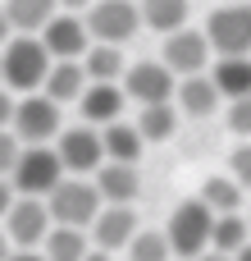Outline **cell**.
Segmentation results:
<instances>
[{
	"instance_id": "e0dca14e",
	"label": "cell",
	"mask_w": 251,
	"mask_h": 261,
	"mask_svg": "<svg viewBox=\"0 0 251 261\" xmlns=\"http://www.w3.org/2000/svg\"><path fill=\"white\" fill-rule=\"evenodd\" d=\"M219 101H224V96H219V87H215L210 73H183V87H178V106H183V115L206 119Z\"/></svg>"
},
{
	"instance_id": "d590c367",
	"label": "cell",
	"mask_w": 251,
	"mask_h": 261,
	"mask_svg": "<svg viewBox=\"0 0 251 261\" xmlns=\"http://www.w3.org/2000/svg\"><path fill=\"white\" fill-rule=\"evenodd\" d=\"M9 252H14V243H9V234H5V229H0V261L9 257Z\"/></svg>"
},
{
	"instance_id": "7c38bea8",
	"label": "cell",
	"mask_w": 251,
	"mask_h": 261,
	"mask_svg": "<svg viewBox=\"0 0 251 261\" xmlns=\"http://www.w3.org/2000/svg\"><path fill=\"white\" fill-rule=\"evenodd\" d=\"M206 55H210L206 32H192L187 23L174 28V32H165V64L174 73H201L206 69Z\"/></svg>"
},
{
	"instance_id": "277c9868",
	"label": "cell",
	"mask_w": 251,
	"mask_h": 261,
	"mask_svg": "<svg viewBox=\"0 0 251 261\" xmlns=\"http://www.w3.org/2000/svg\"><path fill=\"white\" fill-rule=\"evenodd\" d=\"M46 206H50V220H55V225H78V229H87V225L96 220V211H101V193H96V184H87V179H59V184L46 193Z\"/></svg>"
},
{
	"instance_id": "1f68e13d",
	"label": "cell",
	"mask_w": 251,
	"mask_h": 261,
	"mask_svg": "<svg viewBox=\"0 0 251 261\" xmlns=\"http://www.w3.org/2000/svg\"><path fill=\"white\" fill-rule=\"evenodd\" d=\"M14 197H18V193H14V184H9V179H0V220H5V211L14 206Z\"/></svg>"
},
{
	"instance_id": "2e32d148",
	"label": "cell",
	"mask_w": 251,
	"mask_h": 261,
	"mask_svg": "<svg viewBox=\"0 0 251 261\" xmlns=\"http://www.w3.org/2000/svg\"><path fill=\"white\" fill-rule=\"evenodd\" d=\"M82 87H87V69H82V60H50V73H46V83H41V92H46L50 101L69 106V101L82 96Z\"/></svg>"
},
{
	"instance_id": "f35d334b",
	"label": "cell",
	"mask_w": 251,
	"mask_h": 261,
	"mask_svg": "<svg viewBox=\"0 0 251 261\" xmlns=\"http://www.w3.org/2000/svg\"><path fill=\"white\" fill-rule=\"evenodd\" d=\"M233 261H251V243H242V248L233 252Z\"/></svg>"
},
{
	"instance_id": "4fadbf2b",
	"label": "cell",
	"mask_w": 251,
	"mask_h": 261,
	"mask_svg": "<svg viewBox=\"0 0 251 261\" xmlns=\"http://www.w3.org/2000/svg\"><path fill=\"white\" fill-rule=\"evenodd\" d=\"M123 101H128V92L119 87V83H101V78H87V87H82V96H78V110H82V119L87 124H114L119 115H123Z\"/></svg>"
},
{
	"instance_id": "836d02e7",
	"label": "cell",
	"mask_w": 251,
	"mask_h": 261,
	"mask_svg": "<svg viewBox=\"0 0 251 261\" xmlns=\"http://www.w3.org/2000/svg\"><path fill=\"white\" fill-rule=\"evenodd\" d=\"M192 261H233V252H219V248H210V252H206V248H201Z\"/></svg>"
},
{
	"instance_id": "9c48e42d",
	"label": "cell",
	"mask_w": 251,
	"mask_h": 261,
	"mask_svg": "<svg viewBox=\"0 0 251 261\" xmlns=\"http://www.w3.org/2000/svg\"><path fill=\"white\" fill-rule=\"evenodd\" d=\"M41 41H46L50 60H82V50L91 46V32H87V23L73 9H64V14L55 9L46 18V28H41Z\"/></svg>"
},
{
	"instance_id": "74e56055",
	"label": "cell",
	"mask_w": 251,
	"mask_h": 261,
	"mask_svg": "<svg viewBox=\"0 0 251 261\" xmlns=\"http://www.w3.org/2000/svg\"><path fill=\"white\" fill-rule=\"evenodd\" d=\"M9 32H14V28H9V18H5V5H0V41H5Z\"/></svg>"
},
{
	"instance_id": "f546056e",
	"label": "cell",
	"mask_w": 251,
	"mask_h": 261,
	"mask_svg": "<svg viewBox=\"0 0 251 261\" xmlns=\"http://www.w3.org/2000/svg\"><path fill=\"white\" fill-rule=\"evenodd\" d=\"M229 174H233L242 188H251V142H242V147L229 156Z\"/></svg>"
},
{
	"instance_id": "3957f363",
	"label": "cell",
	"mask_w": 251,
	"mask_h": 261,
	"mask_svg": "<svg viewBox=\"0 0 251 261\" xmlns=\"http://www.w3.org/2000/svg\"><path fill=\"white\" fill-rule=\"evenodd\" d=\"M210 225H215V211H210L201 197L178 202L174 216H169V225H165L174 257H197L201 248H210Z\"/></svg>"
},
{
	"instance_id": "603a6c76",
	"label": "cell",
	"mask_w": 251,
	"mask_h": 261,
	"mask_svg": "<svg viewBox=\"0 0 251 261\" xmlns=\"http://www.w3.org/2000/svg\"><path fill=\"white\" fill-rule=\"evenodd\" d=\"M174 128H178V115H174L169 101H151V106L137 110V133H142L146 142H165Z\"/></svg>"
},
{
	"instance_id": "d6986e66",
	"label": "cell",
	"mask_w": 251,
	"mask_h": 261,
	"mask_svg": "<svg viewBox=\"0 0 251 261\" xmlns=\"http://www.w3.org/2000/svg\"><path fill=\"white\" fill-rule=\"evenodd\" d=\"M87 234L78 229V225H50V234L41 239V252L46 261H82L87 257Z\"/></svg>"
},
{
	"instance_id": "8992f818",
	"label": "cell",
	"mask_w": 251,
	"mask_h": 261,
	"mask_svg": "<svg viewBox=\"0 0 251 261\" xmlns=\"http://www.w3.org/2000/svg\"><path fill=\"white\" fill-rule=\"evenodd\" d=\"M50 206H46V197H27V193H18L14 197V206L5 211V234H9V243L14 248H41V239L50 234Z\"/></svg>"
},
{
	"instance_id": "ffe728a7",
	"label": "cell",
	"mask_w": 251,
	"mask_h": 261,
	"mask_svg": "<svg viewBox=\"0 0 251 261\" xmlns=\"http://www.w3.org/2000/svg\"><path fill=\"white\" fill-rule=\"evenodd\" d=\"M142 142H146V138L137 133V124H119V119H114V124L101 128L105 161H133V165H137V161H142Z\"/></svg>"
},
{
	"instance_id": "52a82bcc",
	"label": "cell",
	"mask_w": 251,
	"mask_h": 261,
	"mask_svg": "<svg viewBox=\"0 0 251 261\" xmlns=\"http://www.w3.org/2000/svg\"><path fill=\"white\" fill-rule=\"evenodd\" d=\"M23 142H50L59 133V101H50L46 92H23V101H14V124H9Z\"/></svg>"
},
{
	"instance_id": "5b68a950",
	"label": "cell",
	"mask_w": 251,
	"mask_h": 261,
	"mask_svg": "<svg viewBox=\"0 0 251 261\" xmlns=\"http://www.w3.org/2000/svg\"><path fill=\"white\" fill-rule=\"evenodd\" d=\"M82 23H87L91 41H114V46H123L128 37H137L142 14H137L133 0H91Z\"/></svg>"
},
{
	"instance_id": "4dcf8cb0",
	"label": "cell",
	"mask_w": 251,
	"mask_h": 261,
	"mask_svg": "<svg viewBox=\"0 0 251 261\" xmlns=\"http://www.w3.org/2000/svg\"><path fill=\"white\" fill-rule=\"evenodd\" d=\"M9 124H14V96L0 87V128H9Z\"/></svg>"
},
{
	"instance_id": "d6a6232c",
	"label": "cell",
	"mask_w": 251,
	"mask_h": 261,
	"mask_svg": "<svg viewBox=\"0 0 251 261\" xmlns=\"http://www.w3.org/2000/svg\"><path fill=\"white\" fill-rule=\"evenodd\" d=\"M5 261H46V252L41 248H18V252H9Z\"/></svg>"
},
{
	"instance_id": "4316f807",
	"label": "cell",
	"mask_w": 251,
	"mask_h": 261,
	"mask_svg": "<svg viewBox=\"0 0 251 261\" xmlns=\"http://www.w3.org/2000/svg\"><path fill=\"white\" fill-rule=\"evenodd\" d=\"M242 243H247V225H242V216H238V211H219L215 225H210V248H219V252H238Z\"/></svg>"
},
{
	"instance_id": "9a60e30c",
	"label": "cell",
	"mask_w": 251,
	"mask_h": 261,
	"mask_svg": "<svg viewBox=\"0 0 251 261\" xmlns=\"http://www.w3.org/2000/svg\"><path fill=\"white\" fill-rule=\"evenodd\" d=\"M137 165L133 161H101L96 165V193L101 202H133L137 197Z\"/></svg>"
},
{
	"instance_id": "7402d4cb",
	"label": "cell",
	"mask_w": 251,
	"mask_h": 261,
	"mask_svg": "<svg viewBox=\"0 0 251 261\" xmlns=\"http://www.w3.org/2000/svg\"><path fill=\"white\" fill-rule=\"evenodd\" d=\"M55 9H59V0H5V18L14 32H41Z\"/></svg>"
},
{
	"instance_id": "e575fe53",
	"label": "cell",
	"mask_w": 251,
	"mask_h": 261,
	"mask_svg": "<svg viewBox=\"0 0 251 261\" xmlns=\"http://www.w3.org/2000/svg\"><path fill=\"white\" fill-rule=\"evenodd\" d=\"M82 261H110V252H105V248H87V257Z\"/></svg>"
},
{
	"instance_id": "5bb4252c",
	"label": "cell",
	"mask_w": 251,
	"mask_h": 261,
	"mask_svg": "<svg viewBox=\"0 0 251 261\" xmlns=\"http://www.w3.org/2000/svg\"><path fill=\"white\" fill-rule=\"evenodd\" d=\"M87 229H91V243H96V248L119 252V248H128V239L137 234V216L128 211V202H110L105 211H96V220H91Z\"/></svg>"
},
{
	"instance_id": "cb8c5ba5",
	"label": "cell",
	"mask_w": 251,
	"mask_h": 261,
	"mask_svg": "<svg viewBox=\"0 0 251 261\" xmlns=\"http://www.w3.org/2000/svg\"><path fill=\"white\" fill-rule=\"evenodd\" d=\"M142 23L155 28V32H174L187 23V0H142Z\"/></svg>"
},
{
	"instance_id": "ac0fdd59",
	"label": "cell",
	"mask_w": 251,
	"mask_h": 261,
	"mask_svg": "<svg viewBox=\"0 0 251 261\" xmlns=\"http://www.w3.org/2000/svg\"><path fill=\"white\" fill-rule=\"evenodd\" d=\"M210 78H215V87H219L224 101L251 96V55H219L215 69H210Z\"/></svg>"
},
{
	"instance_id": "44dd1931",
	"label": "cell",
	"mask_w": 251,
	"mask_h": 261,
	"mask_svg": "<svg viewBox=\"0 0 251 261\" xmlns=\"http://www.w3.org/2000/svg\"><path fill=\"white\" fill-rule=\"evenodd\" d=\"M82 69H87V78L119 83V73H123L128 64H123V50H119L114 41H91V46L82 50Z\"/></svg>"
},
{
	"instance_id": "f1b7e54d",
	"label": "cell",
	"mask_w": 251,
	"mask_h": 261,
	"mask_svg": "<svg viewBox=\"0 0 251 261\" xmlns=\"http://www.w3.org/2000/svg\"><path fill=\"white\" fill-rule=\"evenodd\" d=\"M18 151H23V138H18L14 128H0V179H9V170H14V161H18Z\"/></svg>"
},
{
	"instance_id": "ba28073f",
	"label": "cell",
	"mask_w": 251,
	"mask_h": 261,
	"mask_svg": "<svg viewBox=\"0 0 251 261\" xmlns=\"http://www.w3.org/2000/svg\"><path fill=\"white\" fill-rule=\"evenodd\" d=\"M206 41L219 55H251V5H224L206 23Z\"/></svg>"
},
{
	"instance_id": "6da1fadb",
	"label": "cell",
	"mask_w": 251,
	"mask_h": 261,
	"mask_svg": "<svg viewBox=\"0 0 251 261\" xmlns=\"http://www.w3.org/2000/svg\"><path fill=\"white\" fill-rule=\"evenodd\" d=\"M50 73V50L41 37L32 32H18L14 41L5 37V50H0V83L14 87V92H37Z\"/></svg>"
},
{
	"instance_id": "83f0119b",
	"label": "cell",
	"mask_w": 251,
	"mask_h": 261,
	"mask_svg": "<svg viewBox=\"0 0 251 261\" xmlns=\"http://www.w3.org/2000/svg\"><path fill=\"white\" fill-rule=\"evenodd\" d=\"M229 128L238 138H251V96H233L229 101Z\"/></svg>"
},
{
	"instance_id": "d4e9b609",
	"label": "cell",
	"mask_w": 251,
	"mask_h": 261,
	"mask_svg": "<svg viewBox=\"0 0 251 261\" xmlns=\"http://www.w3.org/2000/svg\"><path fill=\"white\" fill-rule=\"evenodd\" d=\"M201 202L219 216V211H238V202H242V184L233 179V174H210L206 184H201Z\"/></svg>"
},
{
	"instance_id": "8fae6325",
	"label": "cell",
	"mask_w": 251,
	"mask_h": 261,
	"mask_svg": "<svg viewBox=\"0 0 251 261\" xmlns=\"http://www.w3.org/2000/svg\"><path fill=\"white\" fill-rule=\"evenodd\" d=\"M55 151H59L64 170H73V174H91V170L105 161V147H101V133H96V124L64 128V133H59V142H55Z\"/></svg>"
},
{
	"instance_id": "30bf717a",
	"label": "cell",
	"mask_w": 251,
	"mask_h": 261,
	"mask_svg": "<svg viewBox=\"0 0 251 261\" xmlns=\"http://www.w3.org/2000/svg\"><path fill=\"white\" fill-rule=\"evenodd\" d=\"M123 92H128L137 106L169 101V96H174V69H169L165 60H142V64L123 69Z\"/></svg>"
},
{
	"instance_id": "8d00e7d4",
	"label": "cell",
	"mask_w": 251,
	"mask_h": 261,
	"mask_svg": "<svg viewBox=\"0 0 251 261\" xmlns=\"http://www.w3.org/2000/svg\"><path fill=\"white\" fill-rule=\"evenodd\" d=\"M91 0H59V9H87Z\"/></svg>"
},
{
	"instance_id": "7a4b0ae2",
	"label": "cell",
	"mask_w": 251,
	"mask_h": 261,
	"mask_svg": "<svg viewBox=\"0 0 251 261\" xmlns=\"http://www.w3.org/2000/svg\"><path fill=\"white\" fill-rule=\"evenodd\" d=\"M59 179H64V161H59V151H55V147H46V142H23V151H18L14 170H9L14 193L46 197Z\"/></svg>"
},
{
	"instance_id": "484cf974",
	"label": "cell",
	"mask_w": 251,
	"mask_h": 261,
	"mask_svg": "<svg viewBox=\"0 0 251 261\" xmlns=\"http://www.w3.org/2000/svg\"><path fill=\"white\" fill-rule=\"evenodd\" d=\"M174 248H169V234L165 229H137L128 239V261H169Z\"/></svg>"
}]
</instances>
